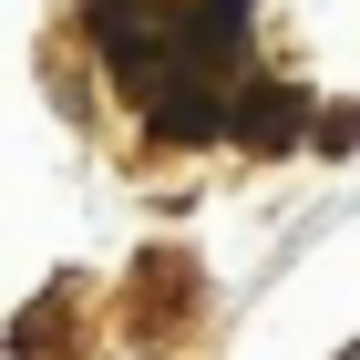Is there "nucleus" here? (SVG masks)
<instances>
[{"label":"nucleus","mask_w":360,"mask_h":360,"mask_svg":"<svg viewBox=\"0 0 360 360\" xmlns=\"http://www.w3.org/2000/svg\"><path fill=\"white\" fill-rule=\"evenodd\" d=\"M165 41L186 72H206V83H248V0H175L165 11Z\"/></svg>","instance_id":"1"},{"label":"nucleus","mask_w":360,"mask_h":360,"mask_svg":"<svg viewBox=\"0 0 360 360\" xmlns=\"http://www.w3.org/2000/svg\"><path fill=\"white\" fill-rule=\"evenodd\" d=\"M299 124H309V93H288V83H237L226 93V134L248 144V155H288Z\"/></svg>","instance_id":"2"},{"label":"nucleus","mask_w":360,"mask_h":360,"mask_svg":"<svg viewBox=\"0 0 360 360\" xmlns=\"http://www.w3.org/2000/svg\"><path fill=\"white\" fill-rule=\"evenodd\" d=\"M350 144H360V103H350V113H330V124H319V155H350Z\"/></svg>","instance_id":"3"}]
</instances>
